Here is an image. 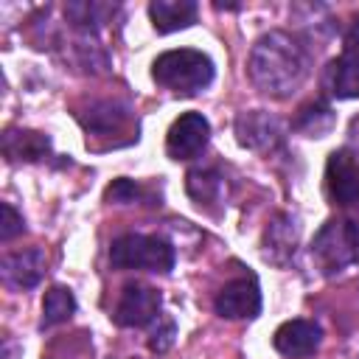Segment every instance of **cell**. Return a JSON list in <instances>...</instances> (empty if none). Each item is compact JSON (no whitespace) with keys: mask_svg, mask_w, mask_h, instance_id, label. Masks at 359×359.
I'll use <instances>...</instances> for the list:
<instances>
[{"mask_svg":"<svg viewBox=\"0 0 359 359\" xmlns=\"http://www.w3.org/2000/svg\"><path fill=\"white\" fill-rule=\"evenodd\" d=\"M236 140L252 151H272L275 146L283 143V123L264 109L238 112L236 115Z\"/></svg>","mask_w":359,"mask_h":359,"instance_id":"cell-9","label":"cell"},{"mask_svg":"<svg viewBox=\"0 0 359 359\" xmlns=\"http://www.w3.org/2000/svg\"><path fill=\"white\" fill-rule=\"evenodd\" d=\"M22 230H25L22 213H17L14 205L3 202V205H0V241H11V238L20 236Z\"/></svg>","mask_w":359,"mask_h":359,"instance_id":"cell-21","label":"cell"},{"mask_svg":"<svg viewBox=\"0 0 359 359\" xmlns=\"http://www.w3.org/2000/svg\"><path fill=\"white\" fill-rule=\"evenodd\" d=\"M76 311V297L67 286H50L42 297V320L39 328H53L59 323H67Z\"/></svg>","mask_w":359,"mask_h":359,"instance_id":"cell-20","label":"cell"},{"mask_svg":"<svg viewBox=\"0 0 359 359\" xmlns=\"http://www.w3.org/2000/svg\"><path fill=\"white\" fill-rule=\"evenodd\" d=\"M208 140H210L208 118L202 112H182L165 135V151L171 160H191L205 151Z\"/></svg>","mask_w":359,"mask_h":359,"instance_id":"cell-7","label":"cell"},{"mask_svg":"<svg viewBox=\"0 0 359 359\" xmlns=\"http://www.w3.org/2000/svg\"><path fill=\"white\" fill-rule=\"evenodd\" d=\"M311 261L317 264V269L323 275H337L345 266L356 264L345 219H334L320 227V233L311 241Z\"/></svg>","mask_w":359,"mask_h":359,"instance_id":"cell-4","label":"cell"},{"mask_svg":"<svg viewBox=\"0 0 359 359\" xmlns=\"http://www.w3.org/2000/svg\"><path fill=\"white\" fill-rule=\"evenodd\" d=\"M199 6L194 0H151L149 3V20L154 31L160 34H174L196 22Z\"/></svg>","mask_w":359,"mask_h":359,"instance_id":"cell-13","label":"cell"},{"mask_svg":"<svg viewBox=\"0 0 359 359\" xmlns=\"http://www.w3.org/2000/svg\"><path fill=\"white\" fill-rule=\"evenodd\" d=\"M213 76H216L213 59L196 48H174L151 62V79L177 95L202 93L205 87H210Z\"/></svg>","mask_w":359,"mask_h":359,"instance_id":"cell-2","label":"cell"},{"mask_svg":"<svg viewBox=\"0 0 359 359\" xmlns=\"http://www.w3.org/2000/svg\"><path fill=\"white\" fill-rule=\"evenodd\" d=\"M185 188L196 205L219 202L224 194V177L213 168H191L185 177Z\"/></svg>","mask_w":359,"mask_h":359,"instance_id":"cell-19","label":"cell"},{"mask_svg":"<svg viewBox=\"0 0 359 359\" xmlns=\"http://www.w3.org/2000/svg\"><path fill=\"white\" fill-rule=\"evenodd\" d=\"M174 247L160 236L126 233L109 244V264L115 269H146V272H171Z\"/></svg>","mask_w":359,"mask_h":359,"instance_id":"cell-3","label":"cell"},{"mask_svg":"<svg viewBox=\"0 0 359 359\" xmlns=\"http://www.w3.org/2000/svg\"><path fill=\"white\" fill-rule=\"evenodd\" d=\"M292 126L309 137H325L334 129V112L325 101H309L306 107L297 109V118L292 121Z\"/></svg>","mask_w":359,"mask_h":359,"instance_id":"cell-18","label":"cell"},{"mask_svg":"<svg viewBox=\"0 0 359 359\" xmlns=\"http://www.w3.org/2000/svg\"><path fill=\"white\" fill-rule=\"evenodd\" d=\"M115 14V6L107 3H90V0H79V3H67L65 6V17L73 28H79L81 34H95L101 28V22H107Z\"/></svg>","mask_w":359,"mask_h":359,"instance_id":"cell-17","label":"cell"},{"mask_svg":"<svg viewBox=\"0 0 359 359\" xmlns=\"http://www.w3.org/2000/svg\"><path fill=\"white\" fill-rule=\"evenodd\" d=\"M297 238H300V227L297 219L289 213H278L272 216V222L264 230L261 238V252L269 264L275 266H289L294 252H297Z\"/></svg>","mask_w":359,"mask_h":359,"instance_id":"cell-11","label":"cell"},{"mask_svg":"<svg viewBox=\"0 0 359 359\" xmlns=\"http://www.w3.org/2000/svg\"><path fill=\"white\" fill-rule=\"evenodd\" d=\"M45 266H48L45 250L28 247V250L8 252L3 258V264H0V272H3V280L8 286H14V289H34L42 280Z\"/></svg>","mask_w":359,"mask_h":359,"instance_id":"cell-12","label":"cell"},{"mask_svg":"<svg viewBox=\"0 0 359 359\" xmlns=\"http://www.w3.org/2000/svg\"><path fill=\"white\" fill-rule=\"evenodd\" d=\"M50 151V137L42 132H31V129H6L3 135V154L8 160H42Z\"/></svg>","mask_w":359,"mask_h":359,"instance_id":"cell-15","label":"cell"},{"mask_svg":"<svg viewBox=\"0 0 359 359\" xmlns=\"http://www.w3.org/2000/svg\"><path fill=\"white\" fill-rule=\"evenodd\" d=\"M213 309L224 320H255L261 314V289L255 278H233L227 280L216 300Z\"/></svg>","mask_w":359,"mask_h":359,"instance_id":"cell-8","label":"cell"},{"mask_svg":"<svg viewBox=\"0 0 359 359\" xmlns=\"http://www.w3.org/2000/svg\"><path fill=\"white\" fill-rule=\"evenodd\" d=\"M126 118H129V109L123 104H118V101H93L87 107V115H79L84 129L101 132V135L121 129L126 123Z\"/></svg>","mask_w":359,"mask_h":359,"instance_id":"cell-16","label":"cell"},{"mask_svg":"<svg viewBox=\"0 0 359 359\" xmlns=\"http://www.w3.org/2000/svg\"><path fill=\"white\" fill-rule=\"evenodd\" d=\"M325 188L328 196L342 205H359V154L351 149H337L325 163Z\"/></svg>","mask_w":359,"mask_h":359,"instance_id":"cell-6","label":"cell"},{"mask_svg":"<svg viewBox=\"0 0 359 359\" xmlns=\"http://www.w3.org/2000/svg\"><path fill=\"white\" fill-rule=\"evenodd\" d=\"M323 342V328L314 320H286L275 328L272 345L278 353L289 359H306L311 356Z\"/></svg>","mask_w":359,"mask_h":359,"instance_id":"cell-10","label":"cell"},{"mask_svg":"<svg viewBox=\"0 0 359 359\" xmlns=\"http://www.w3.org/2000/svg\"><path fill=\"white\" fill-rule=\"evenodd\" d=\"M107 202H115V205H126V202H135L137 199V185L132 180H115L109 188H107Z\"/></svg>","mask_w":359,"mask_h":359,"instance_id":"cell-23","label":"cell"},{"mask_svg":"<svg viewBox=\"0 0 359 359\" xmlns=\"http://www.w3.org/2000/svg\"><path fill=\"white\" fill-rule=\"evenodd\" d=\"M323 87L331 98H359V59L339 53L323 73Z\"/></svg>","mask_w":359,"mask_h":359,"instance_id":"cell-14","label":"cell"},{"mask_svg":"<svg viewBox=\"0 0 359 359\" xmlns=\"http://www.w3.org/2000/svg\"><path fill=\"white\" fill-rule=\"evenodd\" d=\"M342 53H348V56H356V59H359V17L351 22V28H348V34H345Z\"/></svg>","mask_w":359,"mask_h":359,"instance_id":"cell-24","label":"cell"},{"mask_svg":"<svg viewBox=\"0 0 359 359\" xmlns=\"http://www.w3.org/2000/svg\"><path fill=\"white\" fill-rule=\"evenodd\" d=\"M348 222V236H351V247H353V258L359 261V219H345Z\"/></svg>","mask_w":359,"mask_h":359,"instance_id":"cell-25","label":"cell"},{"mask_svg":"<svg viewBox=\"0 0 359 359\" xmlns=\"http://www.w3.org/2000/svg\"><path fill=\"white\" fill-rule=\"evenodd\" d=\"M163 297L154 286L149 283H126L123 292H121V300L115 306V323L121 328H143V325H151L157 323L163 314Z\"/></svg>","mask_w":359,"mask_h":359,"instance_id":"cell-5","label":"cell"},{"mask_svg":"<svg viewBox=\"0 0 359 359\" xmlns=\"http://www.w3.org/2000/svg\"><path fill=\"white\" fill-rule=\"evenodd\" d=\"M174 334H177V325H174V320H168V317H160V320H157V325L151 328V337H149V348H151L154 353H165V351L171 348V342H174Z\"/></svg>","mask_w":359,"mask_h":359,"instance_id":"cell-22","label":"cell"},{"mask_svg":"<svg viewBox=\"0 0 359 359\" xmlns=\"http://www.w3.org/2000/svg\"><path fill=\"white\" fill-rule=\"evenodd\" d=\"M309 50L286 31H266L255 39L250 59H247V76L269 98H289L303 87L309 79Z\"/></svg>","mask_w":359,"mask_h":359,"instance_id":"cell-1","label":"cell"}]
</instances>
